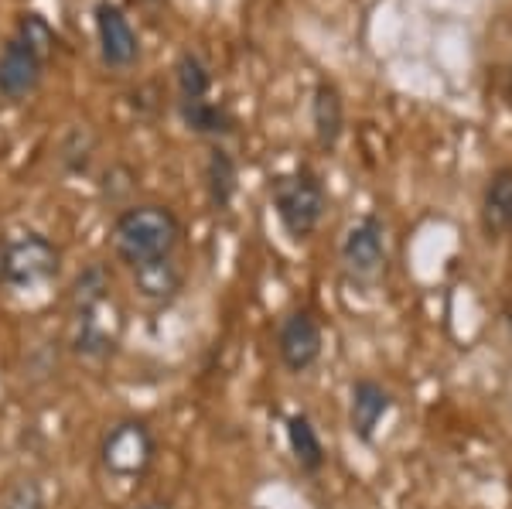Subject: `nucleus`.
<instances>
[{"label":"nucleus","mask_w":512,"mask_h":509,"mask_svg":"<svg viewBox=\"0 0 512 509\" xmlns=\"http://www.w3.org/2000/svg\"><path fill=\"white\" fill-rule=\"evenodd\" d=\"M134 509H175V506H171L168 499H147V503H140Z\"/></svg>","instance_id":"nucleus-20"},{"label":"nucleus","mask_w":512,"mask_h":509,"mask_svg":"<svg viewBox=\"0 0 512 509\" xmlns=\"http://www.w3.org/2000/svg\"><path fill=\"white\" fill-rule=\"evenodd\" d=\"M502 96H506V103L512 106V69H509V76H506V86H502Z\"/></svg>","instance_id":"nucleus-22"},{"label":"nucleus","mask_w":512,"mask_h":509,"mask_svg":"<svg viewBox=\"0 0 512 509\" xmlns=\"http://www.w3.org/2000/svg\"><path fill=\"white\" fill-rule=\"evenodd\" d=\"M270 199H274L277 219H280V226L287 229L291 240H308V236L321 226L325 209H328L325 188H321L315 171H308V168L274 178Z\"/></svg>","instance_id":"nucleus-2"},{"label":"nucleus","mask_w":512,"mask_h":509,"mask_svg":"<svg viewBox=\"0 0 512 509\" xmlns=\"http://www.w3.org/2000/svg\"><path fill=\"white\" fill-rule=\"evenodd\" d=\"M175 82L181 100H205L212 89V76L205 69V62L195 52H181L175 62Z\"/></svg>","instance_id":"nucleus-17"},{"label":"nucleus","mask_w":512,"mask_h":509,"mask_svg":"<svg viewBox=\"0 0 512 509\" xmlns=\"http://www.w3.org/2000/svg\"><path fill=\"white\" fill-rule=\"evenodd\" d=\"M287 441H291V455L304 472H321L325 469V445H321V434L311 424V417L291 414L287 417Z\"/></svg>","instance_id":"nucleus-14"},{"label":"nucleus","mask_w":512,"mask_h":509,"mask_svg":"<svg viewBox=\"0 0 512 509\" xmlns=\"http://www.w3.org/2000/svg\"><path fill=\"white\" fill-rule=\"evenodd\" d=\"M154 462V438L144 424L127 421L117 424L103 441V465L106 472H113L117 479H137L151 469Z\"/></svg>","instance_id":"nucleus-4"},{"label":"nucleus","mask_w":512,"mask_h":509,"mask_svg":"<svg viewBox=\"0 0 512 509\" xmlns=\"http://www.w3.org/2000/svg\"><path fill=\"white\" fill-rule=\"evenodd\" d=\"M59 274V250L45 236L31 233L21 240L7 243V284L35 287Z\"/></svg>","instance_id":"nucleus-6"},{"label":"nucleus","mask_w":512,"mask_h":509,"mask_svg":"<svg viewBox=\"0 0 512 509\" xmlns=\"http://www.w3.org/2000/svg\"><path fill=\"white\" fill-rule=\"evenodd\" d=\"M178 240L181 223L164 205H134V209H123L113 223V246L130 267L171 257Z\"/></svg>","instance_id":"nucleus-1"},{"label":"nucleus","mask_w":512,"mask_h":509,"mask_svg":"<svg viewBox=\"0 0 512 509\" xmlns=\"http://www.w3.org/2000/svg\"><path fill=\"white\" fill-rule=\"evenodd\" d=\"M41 69H45V59L14 35L4 45V52H0V96L4 100H24V96H31L41 82Z\"/></svg>","instance_id":"nucleus-9"},{"label":"nucleus","mask_w":512,"mask_h":509,"mask_svg":"<svg viewBox=\"0 0 512 509\" xmlns=\"http://www.w3.org/2000/svg\"><path fill=\"white\" fill-rule=\"evenodd\" d=\"M277 352H280V363L291 369V373H304V369H311L318 363V356H321V325H318V318L311 315L308 308L291 311V315L280 322Z\"/></svg>","instance_id":"nucleus-7"},{"label":"nucleus","mask_w":512,"mask_h":509,"mask_svg":"<svg viewBox=\"0 0 512 509\" xmlns=\"http://www.w3.org/2000/svg\"><path fill=\"white\" fill-rule=\"evenodd\" d=\"M120 339V311L110 294L89 305H76V328H72V346L89 359L110 356Z\"/></svg>","instance_id":"nucleus-5"},{"label":"nucleus","mask_w":512,"mask_h":509,"mask_svg":"<svg viewBox=\"0 0 512 509\" xmlns=\"http://www.w3.org/2000/svg\"><path fill=\"white\" fill-rule=\"evenodd\" d=\"M4 509H45V496H41L38 482L24 479L18 486L11 489V496H7Z\"/></svg>","instance_id":"nucleus-19"},{"label":"nucleus","mask_w":512,"mask_h":509,"mask_svg":"<svg viewBox=\"0 0 512 509\" xmlns=\"http://www.w3.org/2000/svg\"><path fill=\"white\" fill-rule=\"evenodd\" d=\"M482 229L489 240L512 233V164H502L482 195Z\"/></svg>","instance_id":"nucleus-11"},{"label":"nucleus","mask_w":512,"mask_h":509,"mask_svg":"<svg viewBox=\"0 0 512 509\" xmlns=\"http://www.w3.org/2000/svg\"><path fill=\"white\" fill-rule=\"evenodd\" d=\"M236 182H239V171H236V161L229 151L222 147H212L209 158H205V192L216 209H229L236 195Z\"/></svg>","instance_id":"nucleus-15"},{"label":"nucleus","mask_w":512,"mask_h":509,"mask_svg":"<svg viewBox=\"0 0 512 509\" xmlns=\"http://www.w3.org/2000/svg\"><path fill=\"white\" fill-rule=\"evenodd\" d=\"M393 410L390 390H383V383L376 380H359L352 387V404H349V424L352 434L359 441H373L379 424L386 421V414Z\"/></svg>","instance_id":"nucleus-10"},{"label":"nucleus","mask_w":512,"mask_h":509,"mask_svg":"<svg viewBox=\"0 0 512 509\" xmlns=\"http://www.w3.org/2000/svg\"><path fill=\"white\" fill-rule=\"evenodd\" d=\"M342 267L345 274L352 277V281L359 284H376L379 277H383L386 270V260H390V253H386V226L379 216H359L355 223L345 229L342 236Z\"/></svg>","instance_id":"nucleus-3"},{"label":"nucleus","mask_w":512,"mask_h":509,"mask_svg":"<svg viewBox=\"0 0 512 509\" xmlns=\"http://www.w3.org/2000/svg\"><path fill=\"white\" fill-rule=\"evenodd\" d=\"M311 127H315V137L325 151H335L338 141H342L345 103L332 82H318L315 86V96H311Z\"/></svg>","instance_id":"nucleus-12"},{"label":"nucleus","mask_w":512,"mask_h":509,"mask_svg":"<svg viewBox=\"0 0 512 509\" xmlns=\"http://www.w3.org/2000/svg\"><path fill=\"white\" fill-rule=\"evenodd\" d=\"M18 38L24 41V45L35 48L41 59L55 48V31L48 28L45 18H38V14H24L21 24H18Z\"/></svg>","instance_id":"nucleus-18"},{"label":"nucleus","mask_w":512,"mask_h":509,"mask_svg":"<svg viewBox=\"0 0 512 509\" xmlns=\"http://www.w3.org/2000/svg\"><path fill=\"white\" fill-rule=\"evenodd\" d=\"M181 284H185V274H181V267L175 264L171 257H161V260H147V264L134 267V287L140 298L147 301H171L175 294L181 291Z\"/></svg>","instance_id":"nucleus-13"},{"label":"nucleus","mask_w":512,"mask_h":509,"mask_svg":"<svg viewBox=\"0 0 512 509\" xmlns=\"http://www.w3.org/2000/svg\"><path fill=\"white\" fill-rule=\"evenodd\" d=\"M178 113L185 120L188 130L205 137H222L233 130V117L226 113V106L212 103V100H178Z\"/></svg>","instance_id":"nucleus-16"},{"label":"nucleus","mask_w":512,"mask_h":509,"mask_svg":"<svg viewBox=\"0 0 512 509\" xmlns=\"http://www.w3.org/2000/svg\"><path fill=\"white\" fill-rule=\"evenodd\" d=\"M0 284H7V243L0 240Z\"/></svg>","instance_id":"nucleus-21"},{"label":"nucleus","mask_w":512,"mask_h":509,"mask_svg":"<svg viewBox=\"0 0 512 509\" xmlns=\"http://www.w3.org/2000/svg\"><path fill=\"white\" fill-rule=\"evenodd\" d=\"M96 35H99V55L110 69H130L140 55V41L130 28L127 14L117 4L103 0L96 4Z\"/></svg>","instance_id":"nucleus-8"}]
</instances>
